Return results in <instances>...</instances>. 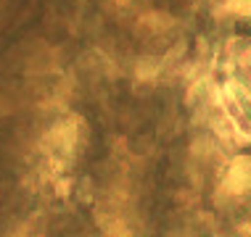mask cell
<instances>
[{
  "label": "cell",
  "mask_w": 251,
  "mask_h": 237,
  "mask_svg": "<svg viewBox=\"0 0 251 237\" xmlns=\"http://www.w3.org/2000/svg\"><path fill=\"white\" fill-rule=\"evenodd\" d=\"M225 187L230 190V193H235V195L251 190V158H249V155L235 158V164L230 166V172H227Z\"/></svg>",
  "instance_id": "obj_1"
}]
</instances>
